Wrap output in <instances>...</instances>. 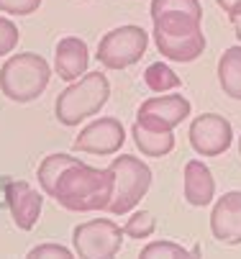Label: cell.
Segmentation results:
<instances>
[{"instance_id": "obj_3", "label": "cell", "mask_w": 241, "mask_h": 259, "mask_svg": "<svg viewBox=\"0 0 241 259\" xmlns=\"http://www.w3.org/2000/svg\"><path fill=\"white\" fill-rule=\"evenodd\" d=\"M111 98V82L103 72H85L75 82H70L54 103V116L62 126H80L85 118L100 113V108Z\"/></svg>"}, {"instance_id": "obj_5", "label": "cell", "mask_w": 241, "mask_h": 259, "mask_svg": "<svg viewBox=\"0 0 241 259\" xmlns=\"http://www.w3.org/2000/svg\"><path fill=\"white\" fill-rule=\"evenodd\" d=\"M113 172V198L108 210L113 215H123L139 205V200L152 188V169L133 154H121L108 167Z\"/></svg>"}, {"instance_id": "obj_12", "label": "cell", "mask_w": 241, "mask_h": 259, "mask_svg": "<svg viewBox=\"0 0 241 259\" xmlns=\"http://www.w3.org/2000/svg\"><path fill=\"white\" fill-rule=\"evenodd\" d=\"M211 231L213 239L226 246L241 244V190L223 193L211 210Z\"/></svg>"}, {"instance_id": "obj_9", "label": "cell", "mask_w": 241, "mask_h": 259, "mask_svg": "<svg viewBox=\"0 0 241 259\" xmlns=\"http://www.w3.org/2000/svg\"><path fill=\"white\" fill-rule=\"evenodd\" d=\"M190 146L195 149V154L211 159L223 154L231 141H233V126L226 116L221 113H200L198 118L190 121V131H187Z\"/></svg>"}, {"instance_id": "obj_11", "label": "cell", "mask_w": 241, "mask_h": 259, "mask_svg": "<svg viewBox=\"0 0 241 259\" xmlns=\"http://www.w3.org/2000/svg\"><path fill=\"white\" fill-rule=\"evenodd\" d=\"M6 205L11 210V218H13L16 229L31 231L33 226H36L39 215H41L44 195L23 180H11L8 188H6Z\"/></svg>"}, {"instance_id": "obj_7", "label": "cell", "mask_w": 241, "mask_h": 259, "mask_svg": "<svg viewBox=\"0 0 241 259\" xmlns=\"http://www.w3.org/2000/svg\"><path fill=\"white\" fill-rule=\"evenodd\" d=\"M123 244V231L116 221L95 218L75 226L72 246L80 259H116Z\"/></svg>"}, {"instance_id": "obj_24", "label": "cell", "mask_w": 241, "mask_h": 259, "mask_svg": "<svg viewBox=\"0 0 241 259\" xmlns=\"http://www.w3.org/2000/svg\"><path fill=\"white\" fill-rule=\"evenodd\" d=\"M216 3H218V8L228 16V21L236 18V16H241V0H216Z\"/></svg>"}, {"instance_id": "obj_22", "label": "cell", "mask_w": 241, "mask_h": 259, "mask_svg": "<svg viewBox=\"0 0 241 259\" xmlns=\"http://www.w3.org/2000/svg\"><path fill=\"white\" fill-rule=\"evenodd\" d=\"M26 259H75V254L62 246V244H54V241H46V244H39V246H33Z\"/></svg>"}, {"instance_id": "obj_25", "label": "cell", "mask_w": 241, "mask_h": 259, "mask_svg": "<svg viewBox=\"0 0 241 259\" xmlns=\"http://www.w3.org/2000/svg\"><path fill=\"white\" fill-rule=\"evenodd\" d=\"M231 23H233V33H236V39L241 41V16H236V18H231Z\"/></svg>"}, {"instance_id": "obj_18", "label": "cell", "mask_w": 241, "mask_h": 259, "mask_svg": "<svg viewBox=\"0 0 241 259\" xmlns=\"http://www.w3.org/2000/svg\"><path fill=\"white\" fill-rule=\"evenodd\" d=\"M139 259H200V246L195 244L192 249H185L182 244L167 241V239H162V241H149V244L141 249Z\"/></svg>"}, {"instance_id": "obj_17", "label": "cell", "mask_w": 241, "mask_h": 259, "mask_svg": "<svg viewBox=\"0 0 241 259\" xmlns=\"http://www.w3.org/2000/svg\"><path fill=\"white\" fill-rule=\"evenodd\" d=\"M144 82L152 93L157 95H164L169 90H177L182 85V80L177 77V72L172 69L167 62H152L147 69H144Z\"/></svg>"}, {"instance_id": "obj_1", "label": "cell", "mask_w": 241, "mask_h": 259, "mask_svg": "<svg viewBox=\"0 0 241 259\" xmlns=\"http://www.w3.org/2000/svg\"><path fill=\"white\" fill-rule=\"evenodd\" d=\"M39 188L72 213L108 210L113 198V172L90 167L72 154H49L36 169Z\"/></svg>"}, {"instance_id": "obj_23", "label": "cell", "mask_w": 241, "mask_h": 259, "mask_svg": "<svg viewBox=\"0 0 241 259\" xmlns=\"http://www.w3.org/2000/svg\"><path fill=\"white\" fill-rule=\"evenodd\" d=\"M41 8V0H0V13L8 16H31Z\"/></svg>"}, {"instance_id": "obj_4", "label": "cell", "mask_w": 241, "mask_h": 259, "mask_svg": "<svg viewBox=\"0 0 241 259\" xmlns=\"http://www.w3.org/2000/svg\"><path fill=\"white\" fill-rule=\"evenodd\" d=\"M52 80L49 62L36 52L13 54L0 67V90L13 103H31L44 95Z\"/></svg>"}, {"instance_id": "obj_16", "label": "cell", "mask_w": 241, "mask_h": 259, "mask_svg": "<svg viewBox=\"0 0 241 259\" xmlns=\"http://www.w3.org/2000/svg\"><path fill=\"white\" fill-rule=\"evenodd\" d=\"M218 85L228 98L241 100V44L228 47L221 54V59H218Z\"/></svg>"}, {"instance_id": "obj_20", "label": "cell", "mask_w": 241, "mask_h": 259, "mask_svg": "<svg viewBox=\"0 0 241 259\" xmlns=\"http://www.w3.org/2000/svg\"><path fill=\"white\" fill-rule=\"evenodd\" d=\"M167 11H182V13H190V16H198L203 18V6L200 0H152V18L159 16V13H167Z\"/></svg>"}, {"instance_id": "obj_2", "label": "cell", "mask_w": 241, "mask_h": 259, "mask_svg": "<svg viewBox=\"0 0 241 259\" xmlns=\"http://www.w3.org/2000/svg\"><path fill=\"white\" fill-rule=\"evenodd\" d=\"M154 23V44L157 52L169 62L190 64L205 52V33H203V18L182 13V11H167L152 18Z\"/></svg>"}, {"instance_id": "obj_21", "label": "cell", "mask_w": 241, "mask_h": 259, "mask_svg": "<svg viewBox=\"0 0 241 259\" xmlns=\"http://www.w3.org/2000/svg\"><path fill=\"white\" fill-rule=\"evenodd\" d=\"M18 39H21L18 26H16L11 18L0 16V57H8V54L18 47Z\"/></svg>"}, {"instance_id": "obj_6", "label": "cell", "mask_w": 241, "mask_h": 259, "mask_svg": "<svg viewBox=\"0 0 241 259\" xmlns=\"http://www.w3.org/2000/svg\"><path fill=\"white\" fill-rule=\"evenodd\" d=\"M149 33L141 26H118L111 28L98 41V62L106 69H128L147 54Z\"/></svg>"}, {"instance_id": "obj_8", "label": "cell", "mask_w": 241, "mask_h": 259, "mask_svg": "<svg viewBox=\"0 0 241 259\" xmlns=\"http://www.w3.org/2000/svg\"><path fill=\"white\" fill-rule=\"evenodd\" d=\"M190 100L180 93L147 98L136 110V123L149 131H175L185 118H190Z\"/></svg>"}, {"instance_id": "obj_19", "label": "cell", "mask_w": 241, "mask_h": 259, "mask_svg": "<svg viewBox=\"0 0 241 259\" xmlns=\"http://www.w3.org/2000/svg\"><path fill=\"white\" fill-rule=\"evenodd\" d=\"M123 236H128V239H136V241H144V239H149L154 231H157V221H154V213H149V210H136L126 224H123Z\"/></svg>"}, {"instance_id": "obj_14", "label": "cell", "mask_w": 241, "mask_h": 259, "mask_svg": "<svg viewBox=\"0 0 241 259\" xmlns=\"http://www.w3.org/2000/svg\"><path fill=\"white\" fill-rule=\"evenodd\" d=\"M182 195L192 208H205L216 195V180L208 164L200 159H190L182 172Z\"/></svg>"}, {"instance_id": "obj_26", "label": "cell", "mask_w": 241, "mask_h": 259, "mask_svg": "<svg viewBox=\"0 0 241 259\" xmlns=\"http://www.w3.org/2000/svg\"><path fill=\"white\" fill-rule=\"evenodd\" d=\"M238 157H241V139H238Z\"/></svg>"}, {"instance_id": "obj_15", "label": "cell", "mask_w": 241, "mask_h": 259, "mask_svg": "<svg viewBox=\"0 0 241 259\" xmlns=\"http://www.w3.org/2000/svg\"><path fill=\"white\" fill-rule=\"evenodd\" d=\"M131 136H133L136 149H139L144 157H152V159L167 157L172 149H175V134L172 131H149L139 123H133Z\"/></svg>"}, {"instance_id": "obj_13", "label": "cell", "mask_w": 241, "mask_h": 259, "mask_svg": "<svg viewBox=\"0 0 241 259\" xmlns=\"http://www.w3.org/2000/svg\"><path fill=\"white\" fill-rule=\"evenodd\" d=\"M90 64V49L85 44V39L80 36H64L54 47V72L59 75V80L64 82H75L80 80Z\"/></svg>"}, {"instance_id": "obj_10", "label": "cell", "mask_w": 241, "mask_h": 259, "mask_svg": "<svg viewBox=\"0 0 241 259\" xmlns=\"http://www.w3.org/2000/svg\"><path fill=\"white\" fill-rule=\"evenodd\" d=\"M123 144H126V128L116 116L90 121L72 141L75 152H85L95 157H111L123 149Z\"/></svg>"}]
</instances>
